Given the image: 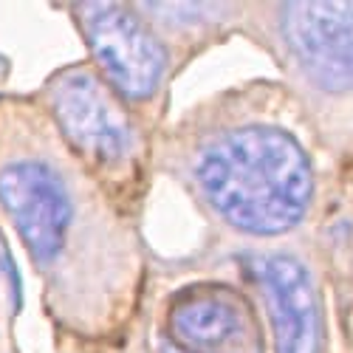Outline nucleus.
Segmentation results:
<instances>
[{
  "mask_svg": "<svg viewBox=\"0 0 353 353\" xmlns=\"http://www.w3.org/2000/svg\"><path fill=\"white\" fill-rule=\"evenodd\" d=\"M190 181L223 223L257 238L291 232L314 198L305 150L272 125H234L207 136L190 156Z\"/></svg>",
  "mask_w": 353,
  "mask_h": 353,
  "instance_id": "2",
  "label": "nucleus"
},
{
  "mask_svg": "<svg viewBox=\"0 0 353 353\" xmlns=\"http://www.w3.org/2000/svg\"><path fill=\"white\" fill-rule=\"evenodd\" d=\"M0 207L48 283L57 311L82 331L108 328L136 288V249L48 136L3 144Z\"/></svg>",
  "mask_w": 353,
  "mask_h": 353,
  "instance_id": "1",
  "label": "nucleus"
},
{
  "mask_svg": "<svg viewBox=\"0 0 353 353\" xmlns=\"http://www.w3.org/2000/svg\"><path fill=\"white\" fill-rule=\"evenodd\" d=\"M246 266L272 305L277 353H319L322 308L311 272L291 254H249Z\"/></svg>",
  "mask_w": 353,
  "mask_h": 353,
  "instance_id": "6",
  "label": "nucleus"
},
{
  "mask_svg": "<svg viewBox=\"0 0 353 353\" xmlns=\"http://www.w3.org/2000/svg\"><path fill=\"white\" fill-rule=\"evenodd\" d=\"M74 12L116 91L136 102L153 97L167 68V54L136 17V9L122 3H77Z\"/></svg>",
  "mask_w": 353,
  "mask_h": 353,
  "instance_id": "4",
  "label": "nucleus"
},
{
  "mask_svg": "<svg viewBox=\"0 0 353 353\" xmlns=\"http://www.w3.org/2000/svg\"><path fill=\"white\" fill-rule=\"evenodd\" d=\"M48 102L77 150L105 170H122L136 159L133 119L108 85L88 68H68L48 82Z\"/></svg>",
  "mask_w": 353,
  "mask_h": 353,
  "instance_id": "3",
  "label": "nucleus"
},
{
  "mask_svg": "<svg viewBox=\"0 0 353 353\" xmlns=\"http://www.w3.org/2000/svg\"><path fill=\"white\" fill-rule=\"evenodd\" d=\"M274 14L294 65L322 91H350L353 3H280Z\"/></svg>",
  "mask_w": 353,
  "mask_h": 353,
  "instance_id": "5",
  "label": "nucleus"
},
{
  "mask_svg": "<svg viewBox=\"0 0 353 353\" xmlns=\"http://www.w3.org/2000/svg\"><path fill=\"white\" fill-rule=\"evenodd\" d=\"M159 347H161V353H190V350H184L181 345H175L172 339H161V345H159Z\"/></svg>",
  "mask_w": 353,
  "mask_h": 353,
  "instance_id": "8",
  "label": "nucleus"
},
{
  "mask_svg": "<svg viewBox=\"0 0 353 353\" xmlns=\"http://www.w3.org/2000/svg\"><path fill=\"white\" fill-rule=\"evenodd\" d=\"M170 331L190 353H218L246 339V308L226 288H187L172 300Z\"/></svg>",
  "mask_w": 353,
  "mask_h": 353,
  "instance_id": "7",
  "label": "nucleus"
}]
</instances>
